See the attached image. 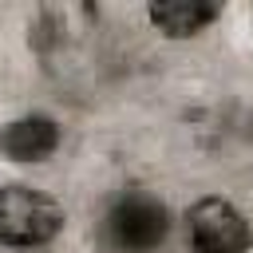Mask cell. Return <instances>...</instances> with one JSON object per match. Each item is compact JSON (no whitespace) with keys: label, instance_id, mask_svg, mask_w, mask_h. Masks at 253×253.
Returning <instances> with one entry per match:
<instances>
[{"label":"cell","instance_id":"1","mask_svg":"<svg viewBox=\"0 0 253 253\" xmlns=\"http://www.w3.org/2000/svg\"><path fill=\"white\" fill-rule=\"evenodd\" d=\"M166 229H170L166 206L146 190L123 194L103 217V241L111 253H154Z\"/></svg>","mask_w":253,"mask_h":253},{"label":"cell","instance_id":"2","mask_svg":"<svg viewBox=\"0 0 253 253\" xmlns=\"http://www.w3.org/2000/svg\"><path fill=\"white\" fill-rule=\"evenodd\" d=\"M63 229V210L32 186H0V241L43 245Z\"/></svg>","mask_w":253,"mask_h":253},{"label":"cell","instance_id":"3","mask_svg":"<svg viewBox=\"0 0 253 253\" xmlns=\"http://www.w3.org/2000/svg\"><path fill=\"white\" fill-rule=\"evenodd\" d=\"M190 237L198 253H245L253 241L245 217L221 198H202L190 210Z\"/></svg>","mask_w":253,"mask_h":253},{"label":"cell","instance_id":"4","mask_svg":"<svg viewBox=\"0 0 253 253\" xmlns=\"http://www.w3.org/2000/svg\"><path fill=\"white\" fill-rule=\"evenodd\" d=\"M55 142H59L55 123H51V119H40V115L12 123V126L0 134V150H4L8 158H16V162H40V158H47V154L55 150Z\"/></svg>","mask_w":253,"mask_h":253},{"label":"cell","instance_id":"5","mask_svg":"<svg viewBox=\"0 0 253 253\" xmlns=\"http://www.w3.org/2000/svg\"><path fill=\"white\" fill-rule=\"evenodd\" d=\"M217 16H221V4H202V0H166V4H154V8H150L154 28H162V32L174 36V40L202 32V28L213 24Z\"/></svg>","mask_w":253,"mask_h":253}]
</instances>
